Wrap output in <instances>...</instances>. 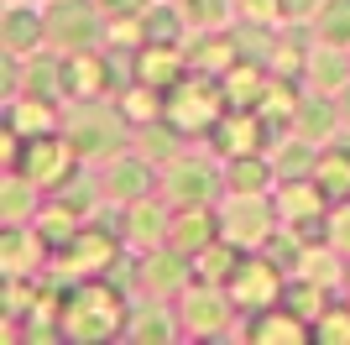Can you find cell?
Listing matches in <instances>:
<instances>
[{
	"instance_id": "6da1fadb",
	"label": "cell",
	"mask_w": 350,
	"mask_h": 345,
	"mask_svg": "<svg viewBox=\"0 0 350 345\" xmlns=\"http://www.w3.org/2000/svg\"><path fill=\"white\" fill-rule=\"evenodd\" d=\"M73 152H84V157H105V152H116L120 142H126V126H120V115L100 110V105H84V110L73 115Z\"/></svg>"
},
{
	"instance_id": "7a4b0ae2",
	"label": "cell",
	"mask_w": 350,
	"mask_h": 345,
	"mask_svg": "<svg viewBox=\"0 0 350 345\" xmlns=\"http://www.w3.org/2000/svg\"><path fill=\"white\" fill-rule=\"evenodd\" d=\"M94 11H100V5H94ZM94 11L79 5V0H58V11L47 16V31H53L68 53H79V47L94 42Z\"/></svg>"
},
{
	"instance_id": "3957f363",
	"label": "cell",
	"mask_w": 350,
	"mask_h": 345,
	"mask_svg": "<svg viewBox=\"0 0 350 345\" xmlns=\"http://www.w3.org/2000/svg\"><path fill=\"white\" fill-rule=\"evenodd\" d=\"M162 115H167V126H178V131H199V126H209L215 100H204V89H183L173 100H162Z\"/></svg>"
},
{
	"instance_id": "277c9868",
	"label": "cell",
	"mask_w": 350,
	"mask_h": 345,
	"mask_svg": "<svg viewBox=\"0 0 350 345\" xmlns=\"http://www.w3.org/2000/svg\"><path fill=\"white\" fill-rule=\"evenodd\" d=\"M230 283H235V293H241V298H251V303H256V309L278 298V272H272L267 261H241Z\"/></svg>"
},
{
	"instance_id": "5b68a950",
	"label": "cell",
	"mask_w": 350,
	"mask_h": 345,
	"mask_svg": "<svg viewBox=\"0 0 350 345\" xmlns=\"http://www.w3.org/2000/svg\"><path fill=\"white\" fill-rule=\"evenodd\" d=\"M167 194H173L178 204H199V199H209V168H199V162H178V168H167Z\"/></svg>"
},
{
	"instance_id": "8992f818",
	"label": "cell",
	"mask_w": 350,
	"mask_h": 345,
	"mask_svg": "<svg viewBox=\"0 0 350 345\" xmlns=\"http://www.w3.org/2000/svg\"><path fill=\"white\" fill-rule=\"evenodd\" d=\"M146 188H152V172L142 168V162H116V168L105 172V194H110V199H142Z\"/></svg>"
},
{
	"instance_id": "52a82bcc",
	"label": "cell",
	"mask_w": 350,
	"mask_h": 345,
	"mask_svg": "<svg viewBox=\"0 0 350 345\" xmlns=\"http://www.w3.org/2000/svg\"><path fill=\"white\" fill-rule=\"evenodd\" d=\"M42 31H47L42 16H31V11H11V16H5V27H0V37H5V47H11V53H27V47L42 42Z\"/></svg>"
},
{
	"instance_id": "ba28073f",
	"label": "cell",
	"mask_w": 350,
	"mask_h": 345,
	"mask_svg": "<svg viewBox=\"0 0 350 345\" xmlns=\"http://www.w3.org/2000/svg\"><path fill=\"white\" fill-rule=\"evenodd\" d=\"M27 172L31 178H63V172H68V157H63L58 152V142H42V136H37V142H31V152H27Z\"/></svg>"
},
{
	"instance_id": "9c48e42d",
	"label": "cell",
	"mask_w": 350,
	"mask_h": 345,
	"mask_svg": "<svg viewBox=\"0 0 350 345\" xmlns=\"http://www.w3.org/2000/svg\"><path fill=\"white\" fill-rule=\"evenodd\" d=\"M319 37L329 47H345L350 42V0H329L319 16Z\"/></svg>"
},
{
	"instance_id": "30bf717a",
	"label": "cell",
	"mask_w": 350,
	"mask_h": 345,
	"mask_svg": "<svg viewBox=\"0 0 350 345\" xmlns=\"http://www.w3.org/2000/svg\"><path fill=\"white\" fill-rule=\"evenodd\" d=\"M225 225H230V241H262L267 235V209H246V204H241V209H230Z\"/></svg>"
},
{
	"instance_id": "8fae6325",
	"label": "cell",
	"mask_w": 350,
	"mask_h": 345,
	"mask_svg": "<svg viewBox=\"0 0 350 345\" xmlns=\"http://www.w3.org/2000/svg\"><path fill=\"white\" fill-rule=\"evenodd\" d=\"M189 324L193 330H219V324H225V303H219L215 293H193L189 298Z\"/></svg>"
},
{
	"instance_id": "7c38bea8",
	"label": "cell",
	"mask_w": 350,
	"mask_h": 345,
	"mask_svg": "<svg viewBox=\"0 0 350 345\" xmlns=\"http://www.w3.org/2000/svg\"><path fill=\"white\" fill-rule=\"evenodd\" d=\"M63 84H68V89H84V94H94V89L105 84V68H100V63H68V68H63Z\"/></svg>"
},
{
	"instance_id": "4fadbf2b",
	"label": "cell",
	"mask_w": 350,
	"mask_h": 345,
	"mask_svg": "<svg viewBox=\"0 0 350 345\" xmlns=\"http://www.w3.org/2000/svg\"><path fill=\"white\" fill-rule=\"evenodd\" d=\"M219 146L225 152H246V146H256V120H230V126H219Z\"/></svg>"
},
{
	"instance_id": "5bb4252c",
	"label": "cell",
	"mask_w": 350,
	"mask_h": 345,
	"mask_svg": "<svg viewBox=\"0 0 350 345\" xmlns=\"http://www.w3.org/2000/svg\"><path fill=\"white\" fill-rule=\"evenodd\" d=\"M262 183H267L262 162H235V168H230V188H235V194H256Z\"/></svg>"
},
{
	"instance_id": "9a60e30c",
	"label": "cell",
	"mask_w": 350,
	"mask_h": 345,
	"mask_svg": "<svg viewBox=\"0 0 350 345\" xmlns=\"http://www.w3.org/2000/svg\"><path fill=\"white\" fill-rule=\"evenodd\" d=\"M209 241H215V225H204L199 215H189L173 235V246H209Z\"/></svg>"
},
{
	"instance_id": "2e32d148",
	"label": "cell",
	"mask_w": 350,
	"mask_h": 345,
	"mask_svg": "<svg viewBox=\"0 0 350 345\" xmlns=\"http://www.w3.org/2000/svg\"><path fill=\"white\" fill-rule=\"evenodd\" d=\"M146 283H152V288H178V283H183V261H178V257H157V261H152V272H146Z\"/></svg>"
},
{
	"instance_id": "e0dca14e",
	"label": "cell",
	"mask_w": 350,
	"mask_h": 345,
	"mask_svg": "<svg viewBox=\"0 0 350 345\" xmlns=\"http://www.w3.org/2000/svg\"><path fill=\"white\" fill-rule=\"evenodd\" d=\"M142 79H146V84H173V79H178V63H173V58L162 63V53H146L142 58Z\"/></svg>"
},
{
	"instance_id": "ac0fdd59",
	"label": "cell",
	"mask_w": 350,
	"mask_h": 345,
	"mask_svg": "<svg viewBox=\"0 0 350 345\" xmlns=\"http://www.w3.org/2000/svg\"><path fill=\"white\" fill-rule=\"evenodd\" d=\"M329 120H335V100H319L304 110V136H324L329 131Z\"/></svg>"
},
{
	"instance_id": "d6986e66",
	"label": "cell",
	"mask_w": 350,
	"mask_h": 345,
	"mask_svg": "<svg viewBox=\"0 0 350 345\" xmlns=\"http://www.w3.org/2000/svg\"><path fill=\"white\" fill-rule=\"evenodd\" d=\"M178 16H183V11H178ZM178 16L152 11V21H146V37H152V42H173V37H178Z\"/></svg>"
},
{
	"instance_id": "ffe728a7",
	"label": "cell",
	"mask_w": 350,
	"mask_h": 345,
	"mask_svg": "<svg viewBox=\"0 0 350 345\" xmlns=\"http://www.w3.org/2000/svg\"><path fill=\"white\" fill-rule=\"evenodd\" d=\"M178 11L189 16V21H219V16H225V0H183Z\"/></svg>"
},
{
	"instance_id": "44dd1931",
	"label": "cell",
	"mask_w": 350,
	"mask_h": 345,
	"mask_svg": "<svg viewBox=\"0 0 350 345\" xmlns=\"http://www.w3.org/2000/svg\"><path fill=\"white\" fill-rule=\"evenodd\" d=\"M100 5V16H142L146 0H94Z\"/></svg>"
},
{
	"instance_id": "7402d4cb",
	"label": "cell",
	"mask_w": 350,
	"mask_h": 345,
	"mask_svg": "<svg viewBox=\"0 0 350 345\" xmlns=\"http://www.w3.org/2000/svg\"><path fill=\"white\" fill-rule=\"evenodd\" d=\"M131 235L136 241H152V235H157V215H152V209H131Z\"/></svg>"
},
{
	"instance_id": "603a6c76",
	"label": "cell",
	"mask_w": 350,
	"mask_h": 345,
	"mask_svg": "<svg viewBox=\"0 0 350 345\" xmlns=\"http://www.w3.org/2000/svg\"><path fill=\"white\" fill-rule=\"evenodd\" d=\"M251 335H298V319H267V324H251Z\"/></svg>"
},
{
	"instance_id": "cb8c5ba5",
	"label": "cell",
	"mask_w": 350,
	"mask_h": 345,
	"mask_svg": "<svg viewBox=\"0 0 350 345\" xmlns=\"http://www.w3.org/2000/svg\"><path fill=\"white\" fill-rule=\"evenodd\" d=\"M319 340H350V319H324Z\"/></svg>"
},
{
	"instance_id": "d4e9b609",
	"label": "cell",
	"mask_w": 350,
	"mask_h": 345,
	"mask_svg": "<svg viewBox=\"0 0 350 345\" xmlns=\"http://www.w3.org/2000/svg\"><path fill=\"white\" fill-rule=\"evenodd\" d=\"M27 209V188H11V199H5V220H16Z\"/></svg>"
},
{
	"instance_id": "484cf974",
	"label": "cell",
	"mask_w": 350,
	"mask_h": 345,
	"mask_svg": "<svg viewBox=\"0 0 350 345\" xmlns=\"http://www.w3.org/2000/svg\"><path fill=\"white\" fill-rule=\"evenodd\" d=\"M335 246H340V251H350V209L335 220Z\"/></svg>"
},
{
	"instance_id": "4316f807",
	"label": "cell",
	"mask_w": 350,
	"mask_h": 345,
	"mask_svg": "<svg viewBox=\"0 0 350 345\" xmlns=\"http://www.w3.org/2000/svg\"><path fill=\"white\" fill-rule=\"evenodd\" d=\"M314 73H319V84H335V79H340V63H329V58H319V63H314Z\"/></svg>"
},
{
	"instance_id": "83f0119b",
	"label": "cell",
	"mask_w": 350,
	"mask_h": 345,
	"mask_svg": "<svg viewBox=\"0 0 350 345\" xmlns=\"http://www.w3.org/2000/svg\"><path fill=\"white\" fill-rule=\"evenodd\" d=\"M308 5H314V0H282V11H293V16H304Z\"/></svg>"
},
{
	"instance_id": "f1b7e54d",
	"label": "cell",
	"mask_w": 350,
	"mask_h": 345,
	"mask_svg": "<svg viewBox=\"0 0 350 345\" xmlns=\"http://www.w3.org/2000/svg\"><path fill=\"white\" fill-rule=\"evenodd\" d=\"M340 115H345V120H350V89H345V94H340Z\"/></svg>"
}]
</instances>
